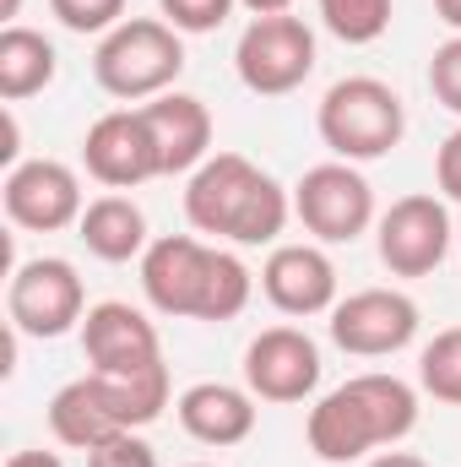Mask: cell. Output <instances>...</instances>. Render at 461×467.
Wrapping results in <instances>:
<instances>
[{
    "label": "cell",
    "mask_w": 461,
    "mask_h": 467,
    "mask_svg": "<svg viewBox=\"0 0 461 467\" xmlns=\"http://www.w3.org/2000/svg\"><path fill=\"white\" fill-rule=\"evenodd\" d=\"M141 294L163 316L233 321L250 305L255 277L233 250H218V244H207L196 234H163L141 255Z\"/></svg>",
    "instance_id": "6da1fadb"
},
{
    "label": "cell",
    "mask_w": 461,
    "mask_h": 467,
    "mask_svg": "<svg viewBox=\"0 0 461 467\" xmlns=\"http://www.w3.org/2000/svg\"><path fill=\"white\" fill-rule=\"evenodd\" d=\"M418 430V391L396 375H353L337 391H326L310 408V451L321 462H364L369 451H385Z\"/></svg>",
    "instance_id": "7a4b0ae2"
},
{
    "label": "cell",
    "mask_w": 461,
    "mask_h": 467,
    "mask_svg": "<svg viewBox=\"0 0 461 467\" xmlns=\"http://www.w3.org/2000/svg\"><path fill=\"white\" fill-rule=\"evenodd\" d=\"M293 202L288 191L255 169L244 152H212L190 185H185V218L196 234L212 239H233V244H271L282 223H288Z\"/></svg>",
    "instance_id": "3957f363"
},
{
    "label": "cell",
    "mask_w": 461,
    "mask_h": 467,
    "mask_svg": "<svg viewBox=\"0 0 461 467\" xmlns=\"http://www.w3.org/2000/svg\"><path fill=\"white\" fill-rule=\"evenodd\" d=\"M169 408V364L147 375H98L87 369L82 380L60 386L49 402V435L71 451H93L115 435L147 430Z\"/></svg>",
    "instance_id": "277c9868"
},
{
    "label": "cell",
    "mask_w": 461,
    "mask_h": 467,
    "mask_svg": "<svg viewBox=\"0 0 461 467\" xmlns=\"http://www.w3.org/2000/svg\"><path fill=\"white\" fill-rule=\"evenodd\" d=\"M185 71V44L179 33L163 22V16H125L115 33L98 38L93 49V77L109 99H158V93H174Z\"/></svg>",
    "instance_id": "5b68a950"
},
{
    "label": "cell",
    "mask_w": 461,
    "mask_h": 467,
    "mask_svg": "<svg viewBox=\"0 0 461 467\" xmlns=\"http://www.w3.org/2000/svg\"><path fill=\"white\" fill-rule=\"evenodd\" d=\"M315 130H321V141L343 163H374V158H385L402 141L407 109H402L391 82H380V77H343V82L326 88V99L315 109Z\"/></svg>",
    "instance_id": "8992f818"
},
{
    "label": "cell",
    "mask_w": 461,
    "mask_h": 467,
    "mask_svg": "<svg viewBox=\"0 0 461 467\" xmlns=\"http://www.w3.org/2000/svg\"><path fill=\"white\" fill-rule=\"evenodd\" d=\"M233 71L250 93L261 99H282L293 88L310 82L315 71V33L304 27V16L282 11V16H255L244 33H239V49H233Z\"/></svg>",
    "instance_id": "52a82bcc"
},
{
    "label": "cell",
    "mask_w": 461,
    "mask_h": 467,
    "mask_svg": "<svg viewBox=\"0 0 461 467\" xmlns=\"http://www.w3.org/2000/svg\"><path fill=\"white\" fill-rule=\"evenodd\" d=\"M87 316V294L71 261L60 255H38L22 261L5 283V321L16 337H66L71 327H82Z\"/></svg>",
    "instance_id": "ba28073f"
},
{
    "label": "cell",
    "mask_w": 461,
    "mask_h": 467,
    "mask_svg": "<svg viewBox=\"0 0 461 467\" xmlns=\"http://www.w3.org/2000/svg\"><path fill=\"white\" fill-rule=\"evenodd\" d=\"M293 218L315 234L321 244H353L358 234L374 223V191L343 158L315 163L293 185Z\"/></svg>",
    "instance_id": "9c48e42d"
},
{
    "label": "cell",
    "mask_w": 461,
    "mask_h": 467,
    "mask_svg": "<svg viewBox=\"0 0 461 467\" xmlns=\"http://www.w3.org/2000/svg\"><path fill=\"white\" fill-rule=\"evenodd\" d=\"M0 202H5V218L27 234H55L82 223L87 202H82V180L71 163L60 158H27V163H11L5 169V185H0Z\"/></svg>",
    "instance_id": "30bf717a"
},
{
    "label": "cell",
    "mask_w": 461,
    "mask_h": 467,
    "mask_svg": "<svg viewBox=\"0 0 461 467\" xmlns=\"http://www.w3.org/2000/svg\"><path fill=\"white\" fill-rule=\"evenodd\" d=\"M380 261L391 266V277H429L446 255H451V213L440 196H402L380 213L374 223Z\"/></svg>",
    "instance_id": "8fae6325"
},
{
    "label": "cell",
    "mask_w": 461,
    "mask_h": 467,
    "mask_svg": "<svg viewBox=\"0 0 461 467\" xmlns=\"http://www.w3.org/2000/svg\"><path fill=\"white\" fill-rule=\"evenodd\" d=\"M418 337V305L396 288H358L332 310V343L353 358H385Z\"/></svg>",
    "instance_id": "7c38bea8"
},
{
    "label": "cell",
    "mask_w": 461,
    "mask_h": 467,
    "mask_svg": "<svg viewBox=\"0 0 461 467\" xmlns=\"http://www.w3.org/2000/svg\"><path fill=\"white\" fill-rule=\"evenodd\" d=\"M82 163H87V174H93L98 185H109V191H130V185L158 180L163 163H158V141H152V130H147L141 104H136V109H109V115L93 119L87 136H82Z\"/></svg>",
    "instance_id": "4fadbf2b"
},
{
    "label": "cell",
    "mask_w": 461,
    "mask_h": 467,
    "mask_svg": "<svg viewBox=\"0 0 461 467\" xmlns=\"http://www.w3.org/2000/svg\"><path fill=\"white\" fill-rule=\"evenodd\" d=\"M82 353L98 375H147L163 364V343H158V327L125 305V299H104V305H87L82 316Z\"/></svg>",
    "instance_id": "5bb4252c"
},
{
    "label": "cell",
    "mask_w": 461,
    "mask_h": 467,
    "mask_svg": "<svg viewBox=\"0 0 461 467\" xmlns=\"http://www.w3.org/2000/svg\"><path fill=\"white\" fill-rule=\"evenodd\" d=\"M244 386L261 402H304L321 386V348L299 327H266L244 348Z\"/></svg>",
    "instance_id": "9a60e30c"
},
{
    "label": "cell",
    "mask_w": 461,
    "mask_h": 467,
    "mask_svg": "<svg viewBox=\"0 0 461 467\" xmlns=\"http://www.w3.org/2000/svg\"><path fill=\"white\" fill-rule=\"evenodd\" d=\"M261 288L282 316L337 310V266L321 244H277L261 266Z\"/></svg>",
    "instance_id": "2e32d148"
},
{
    "label": "cell",
    "mask_w": 461,
    "mask_h": 467,
    "mask_svg": "<svg viewBox=\"0 0 461 467\" xmlns=\"http://www.w3.org/2000/svg\"><path fill=\"white\" fill-rule=\"evenodd\" d=\"M141 115L158 141L163 174H196L212 158V109L196 93H158L141 104Z\"/></svg>",
    "instance_id": "e0dca14e"
},
{
    "label": "cell",
    "mask_w": 461,
    "mask_h": 467,
    "mask_svg": "<svg viewBox=\"0 0 461 467\" xmlns=\"http://www.w3.org/2000/svg\"><path fill=\"white\" fill-rule=\"evenodd\" d=\"M179 430L201 446H239L255 435V391L250 386H229V380H196L179 391L174 402Z\"/></svg>",
    "instance_id": "ac0fdd59"
},
{
    "label": "cell",
    "mask_w": 461,
    "mask_h": 467,
    "mask_svg": "<svg viewBox=\"0 0 461 467\" xmlns=\"http://www.w3.org/2000/svg\"><path fill=\"white\" fill-rule=\"evenodd\" d=\"M82 244L98 255V261H130V255H147V218H141V207L130 202V196H98V202H87V213H82Z\"/></svg>",
    "instance_id": "d6986e66"
},
{
    "label": "cell",
    "mask_w": 461,
    "mask_h": 467,
    "mask_svg": "<svg viewBox=\"0 0 461 467\" xmlns=\"http://www.w3.org/2000/svg\"><path fill=\"white\" fill-rule=\"evenodd\" d=\"M55 71H60V60H55V44L44 33L16 27V22L0 33V99L5 104H22V99L44 93L55 82Z\"/></svg>",
    "instance_id": "ffe728a7"
},
{
    "label": "cell",
    "mask_w": 461,
    "mask_h": 467,
    "mask_svg": "<svg viewBox=\"0 0 461 467\" xmlns=\"http://www.w3.org/2000/svg\"><path fill=\"white\" fill-rule=\"evenodd\" d=\"M418 386H424L435 402L461 408V327L435 332V343L418 353Z\"/></svg>",
    "instance_id": "44dd1931"
},
{
    "label": "cell",
    "mask_w": 461,
    "mask_h": 467,
    "mask_svg": "<svg viewBox=\"0 0 461 467\" xmlns=\"http://www.w3.org/2000/svg\"><path fill=\"white\" fill-rule=\"evenodd\" d=\"M321 22L343 44H374L391 27V0H321Z\"/></svg>",
    "instance_id": "7402d4cb"
},
{
    "label": "cell",
    "mask_w": 461,
    "mask_h": 467,
    "mask_svg": "<svg viewBox=\"0 0 461 467\" xmlns=\"http://www.w3.org/2000/svg\"><path fill=\"white\" fill-rule=\"evenodd\" d=\"M49 11L60 16V27L71 33H115L125 22V0H49Z\"/></svg>",
    "instance_id": "603a6c76"
},
{
    "label": "cell",
    "mask_w": 461,
    "mask_h": 467,
    "mask_svg": "<svg viewBox=\"0 0 461 467\" xmlns=\"http://www.w3.org/2000/svg\"><path fill=\"white\" fill-rule=\"evenodd\" d=\"M158 5L174 33H218L239 0H158Z\"/></svg>",
    "instance_id": "cb8c5ba5"
},
{
    "label": "cell",
    "mask_w": 461,
    "mask_h": 467,
    "mask_svg": "<svg viewBox=\"0 0 461 467\" xmlns=\"http://www.w3.org/2000/svg\"><path fill=\"white\" fill-rule=\"evenodd\" d=\"M429 88H435V99L461 115V33H451L435 55H429Z\"/></svg>",
    "instance_id": "d4e9b609"
},
{
    "label": "cell",
    "mask_w": 461,
    "mask_h": 467,
    "mask_svg": "<svg viewBox=\"0 0 461 467\" xmlns=\"http://www.w3.org/2000/svg\"><path fill=\"white\" fill-rule=\"evenodd\" d=\"M87 467H158V451L130 430V435H115V441L93 446L87 451Z\"/></svg>",
    "instance_id": "484cf974"
},
{
    "label": "cell",
    "mask_w": 461,
    "mask_h": 467,
    "mask_svg": "<svg viewBox=\"0 0 461 467\" xmlns=\"http://www.w3.org/2000/svg\"><path fill=\"white\" fill-rule=\"evenodd\" d=\"M435 180H440V191L461 202V125L440 141V152H435Z\"/></svg>",
    "instance_id": "4316f807"
},
{
    "label": "cell",
    "mask_w": 461,
    "mask_h": 467,
    "mask_svg": "<svg viewBox=\"0 0 461 467\" xmlns=\"http://www.w3.org/2000/svg\"><path fill=\"white\" fill-rule=\"evenodd\" d=\"M364 467H429L424 457H413V451H396V446H385V451H374Z\"/></svg>",
    "instance_id": "83f0119b"
},
{
    "label": "cell",
    "mask_w": 461,
    "mask_h": 467,
    "mask_svg": "<svg viewBox=\"0 0 461 467\" xmlns=\"http://www.w3.org/2000/svg\"><path fill=\"white\" fill-rule=\"evenodd\" d=\"M5 467H66V462H60L55 451H11Z\"/></svg>",
    "instance_id": "f1b7e54d"
},
{
    "label": "cell",
    "mask_w": 461,
    "mask_h": 467,
    "mask_svg": "<svg viewBox=\"0 0 461 467\" xmlns=\"http://www.w3.org/2000/svg\"><path fill=\"white\" fill-rule=\"evenodd\" d=\"M244 11H255V16H282V11H293V0H239Z\"/></svg>",
    "instance_id": "f546056e"
},
{
    "label": "cell",
    "mask_w": 461,
    "mask_h": 467,
    "mask_svg": "<svg viewBox=\"0 0 461 467\" xmlns=\"http://www.w3.org/2000/svg\"><path fill=\"white\" fill-rule=\"evenodd\" d=\"M435 11H440V22H446L451 33H461V0H435Z\"/></svg>",
    "instance_id": "4dcf8cb0"
},
{
    "label": "cell",
    "mask_w": 461,
    "mask_h": 467,
    "mask_svg": "<svg viewBox=\"0 0 461 467\" xmlns=\"http://www.w3.org/2000/svg\"><path fill=\"white\" fill-rule=\"evenodd\" d=\"M16 5H22V0H5V5H0V16H5V27H11V16H16Z\"/></svg>",
    "instance_id": "1f68e13d"
},
{
    "label": "cell",
    "mask_w": 461,
    "mask_h": 467,
    "mask_svg": "<svg viewBox=\"0 0 461 467\" xmlns=\"http://www.w3.org/2000/svg\"><path fill=\"white\" fill-rule=\"evenodd\" d=\"M190 467H212V462H190Z\"/></svg>",
    "instance_id": "d6a6232c"
}]
</instances>
